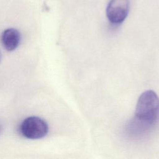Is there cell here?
<instances>
[{
  "instance_id": "obj_4",
  "label": "cell",
  "mask_w": 159,
  "mask_h": 159,
  "mask_svg": "<svg viewBox=\"0 0 159 159\" xmlns=\"http://www.w3.org/2000/svg\"><path fill=\"white\" fill-rule=\"evenodd\" d=\"M21 35L18 30L14 28H8L4 30L1 37L3 47L7 51L16 50L20 42Z\"/></svg>"
},
{
  "instance_id": "obj_2",
  "label": "cell",
  "mask_w": 159,
  "mask_h": 159,
  "mask_svg": "<svg viewBox=\"0 0 159 159\" xmlns=\"http://www.w3.org/2000/svg\"><path fill=\"white\" fill-rule=\"evenodd\" d=\"M19 130L21 135L26 139H39L47 135L48 132V125L41 117L30 116L21 122Z\"/></svg>"
},
{
  "instance_id": "obj_6",
  "label": "cell",
  "mask_w": 159,
  "mask_h": 159,
  "mask_svg": "<svg viewBox=\"0 0 159 159\" xmlns=\"http://www.w3.org/2000/svg\"><path fill=\"white\" fill-rule=\"evenodd\" d=\"M1 125H0V132H1Z\"/></svg>"
},
{
  "instance_id": "obj_1",
  "label": "cell",
  "mask_w": 159,
  "mask_h": 159,
  "mask_svg": "<svg viewBox=\"0 0 159 159\" xmlns=\"http://www.w3.org/2000/svg\"><path fill=\"white\" fill-rule=\"evenodd\" d=\"M133 120L134 127L140 130L155 124L159 119V97L153 90H147L139 96Z\"/></svg>"
},
{
  "instance_id": "obj_3",
  "label": "cell",
  "mask_w": 159,
  "mask_h": 159,
  "mask_svg": "<svg viewBox=\"0 0 159 159\" xmlns=\"http://www.w3.org/2000/svg\"><path fill=\"white\" fill-rule=\"evenodd\" d=\"M130 0H110L107 5L106 14L108 20L114 25L122 23L130 10Z\"/></svg>"
},
{
  "instance_id": "obj_5",
  "label": "cell",
  "mask_w": 159,
  "mask_h": 159,
  "mask_svg": "<svg viewBox=\"0 0 159 159\" xmlns=\"http://www.w3.org/2000/svg\"><path fill=\"white\" fill-rule=\"evenodd\" d=\"M1 51H0V60H1Z\"/></svg>"
}]
</instances>
